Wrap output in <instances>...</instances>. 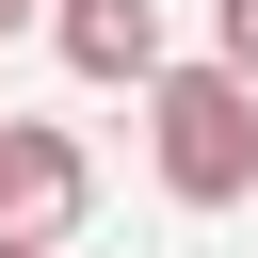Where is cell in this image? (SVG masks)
<instances>
[{
  "instance_id": "1",
  "label": "cell",
  "mask_w": 258,
  "mask_h": 258,
  "mask_svg": "<svg viewBox=\"0 0 258 258\" xmlns=\"http://www.w3.org/2000/svg\"><path fill=\"white\" fill-rule=\"evenodd\" d=\"M145 129H161V194H177V210H242V194H258V81H226V64H145Z\"/></svg>"
},
{
  "instance_id": "4",
  "label": "cell",
  "mask_w": 258,
  "mask_h": 258,
  "mask_svg": "<svg viewBox=\"0 0 258 258\" xmlns=\"http://www.w3.org/2000/svg\"><path fill=\"white\" fill-rule=\"evenodd\" d=\"M210 64H226V81H258V0H210Z\"/></svg>"
},
{
  "instance_id": "5",
  "label": "cell",
  "mask_w": 258,
  "mask_h": 258,
  "mask_svg": "<svg viewBox=\"0 0 258 258\" xmlns=\"http://www.w3.org/2000/svg\"><path fill=\"white\" fill-rule=\"evenodd\" d=\"M32 16H48V0H0V48H16V32H32Z\"/></svg>"
},
{
  "instance_id": "6",
  "label": "cell",
  "mask_w": 258,
  "mask_h": 258,
  "mask_svg": "<svg viewBox=\"0 0 258 258\" xmlns=\"http://www.w3.org/2000/svg\"><path fill=\"white\" fill-rule=\"evenodd\" d=\"M0 258H64V242H0Z\"/></svg>"
},
{
  "instance_id": "3",
  "label": "cell",
  "mask_w": 258,
  "mask_h": 258,
  "mask_svg": "<svg viewBox=\"0 0 258 258\" xmlns=\"http://www.w3.org/2000/svg\"><path fill=\"white\" fill-rule=\"evenodd\" d=\"M48 32H64L81 81H145V64H161V16H145V0H48Z\"/></svg>"
},
{
  "instance_id": "2",
  "label": "cell",
  "mask_w": 258,
  "mask_h": 258,
  "mask_svg": "<svg viewBox=\"0 0 258 258\" xmlns=\"http://www.w3.org/2000/svg\"><path fill=\"white\" fill-rule=\"evenodd\" d=\"M81 194H97L81 129H32V113H0V242H64V226H81Z\"/></svg>"
}]
</instances>
